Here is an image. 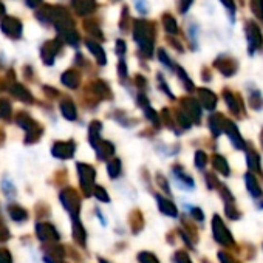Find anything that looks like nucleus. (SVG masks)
Returning a JSON list of instances; mask_svg holds the SVG:
<instances>
[{
    "instance_id": "nucleus-5",
    "label": "nucleus",
    "mask_w": 263,
    "mask_h": 263,
    "mask_svg": "<svg viewBox=\"0 0 263 263\" xmlns=\"http://www.w3.org/2000/svg\"><path fill=\"white\" fill-rule=\"evenodd\" d=\"M223 99H224L228 108L231 110V113L235 118H243L245 116V105H243V101H241L240 95L231 91L229 88H224L223 90Z\"/></svg>"
},
{
    "instance_id": "nucleus-10",
    "label": "nucleus",
    "mask_w": 263,
    "mask_h": 263,
    "mask_svg": "<svg viewBox=\"0 0 263 263\" xmlns=\"http://www.w3.org/2000/svg\"><path fill=\"white\" fill-rule=\"evenodd\" d=\"M198 95H200V101H201V104L208 108V110H214L215 107H217V96H215V93H212L211 90H208V88H200L198 90Z\"/></svg>"
},
{
    "instance_id": "nucleus-3",
    "label": "nucleus",
    "mask_w": 263,
    "mask_h": 263,
    "mask_svg": "<svg viewBox=\"0 0 263 263\" xmlns=\"http://www.w3.org/2000/svg\"><path fill=\"white\" fill-rule=\"evenodd\" d=\"M214 67L224 76V78H232L238 71V61L232 56L221 54L214 61Z\"/></svg>"
},
{
    "instance_id": "nucleus-6",
    "label": "nucleus",
    "mask_w": 263,
    "mask_h": 263,
    "mask_svg": "<svg viewBox=\"0 0 263 263\" xmlns=\"http://www.w3.org/2000/svg\"><path fill=\"white\" fill-rule=\"evenodd\" d=\"M245 183H246V189L249 192V195L254 198V200H260L263 197V189L257 180V177L251 172H246L245 174Z\"/></svg>"
},
{
    "instance_id": "nucleus-17",
    "label": "nucleus",
    "mask_w": 263,
    "mask_h": 263,
    "mask_svg": "<svg viewBox=\"0 0 263 263\" xmlns=\"http://www.w3.org/2000/svg\"><path fill=\"white\" fill-rule=\"evenodd\" d=\"M186 107H187V110L191 111V116H194L195 118V121H200V115H201V111H200V107H198V104L195 102V101H192V99H186Z\"/></svg>"
},
{
    "instance_id": "nucleus-22",
    "label": "nucleus",
    "mask_w": 263,
    "mask_h": 263,
    "mask_svg": "<svg viewBox=\"0 0 263 263\" xmlns=\"http://www.w3.org/2000/svg\"><path fill=\"white\" fill-rule=\"evenodd\" d=\"M192 215H194L198 221H203V218H204V215L201 214V211H200V209H197V208H195V209H192Z\"/></svg>"
},
{
    "instance_id": "nucleus-2",
    "label": "nucleus",
    "mask_w": 263,
    "mask_h": 263,
    "mask_svg": "<svg viewBox=\"0 0 263 263\" xmlns=\"http://www.w3.org/2000/svg\"><path fill=\"white\" fill-rule=\"evenodd\" d=\"M212 232H214L215 241L220 243L221 246H226V248L235 246V240L232 237V232L226 228L224 221L218 215H214V218H212Z\"/></svg>"
},
{
    "instance_id": "nucleus-16",
    "label": "nucleus",
    "mask_w": 263,
    "mask_h": 263,
    "mask_svg": "<svg viewBox=\"0 0 263 263\" xmlns=\"http://www.w3.org/2000/svg\"><path fill=\"white\" fill-rule=\"evenodd\" d=\"M224 211H226V217L231 218V220H238V218H241V212L238 211V208L235 206V203L224 204Z\"/></svg>"
},
{
    "instance_id": "nucleus-24",
    "label": "nucleus",
    "mask_w": 263,
    "mask_h": 263,
    "mask_svg": "<svg viewBox=\"0 0 263 263\" xmlns=\"http://www.w3.org/2000/svg\"><path fill=\"white\" fill-rule=\"evenodd\" d=\"M39 4H41V0H27V5L30 8H36V7H39Z\"/></svg>"
},
{
    "instance_id": "nucleus-25",
    "label": "nucleus",
    "mask_w": 263,
    "mask_h": 263,
    "mask_svg": "<svg viewBox=\"0 0 263 263\" xmlns=\"http://www.w3.org/2000/svg\"><path fill=\"white\" fill-rule=\"evenodd\" d=\"M4 11H5V10H4V5H2V4H0V16H2V14H4Z\"/></svg>"
},
{
    "instance_id": "nucleus-18",
    "label": "nucleus",
    "mask_w": 263,
    "mask_h": 263,
    "mask_svg": "<svg viewBox=\"0 0 263 263\" xmlns=\"http://www.w3.org/2000/svg\"><path fill=\"white\" fill-rule=\"evenodd\" d=\"M218 260H220V263H241L240 260L234 258L232 255H229L226 252H218Z\"/></svg>"
},
{
    "instance_id": "nucleus-13",
    "label": "nucleus",
    "mask_w": 263,
    "mask_h": 263,
    "mask_svg": "<svg viewBox=\"0 0 263 263\" xmlns=\"http://www.w3.org/2000/svg\"><path fill=\"white\" fill-rule=\"evenodd\" d=\"M249 8L255 19L263 22V0H249Z\"/></svg>"
},
{
    "instance_id": "nucleus-7",
    "label": "nucleus",
    "mask_w": 263,
    "mask_h": 263,
    "mask_svg": "<svg viewBox=\"0 0 263 263\" xmlns=\"http://www.w3.org/2000/svg\"><path fill=\"white\" fill-rule=\"evenodd\" d=\"M246 163H248V169L251 174H260L261 175V161H260V155L251 147V144H248L246 151Z\"/></svg>"
},
{
    "instance_id": "nucleus-1",
    "label": "nucleus",
    "mask_w": 263,
    "mask_h": 263,
    "mask_svg": "<svg viewBox=\"0 0 263 263\" xmlns=\"http://www.w3.org/2000/svg\"><path fill=\"white\" fill-rule=\"evenodd\" d=\"M245 36L248 42V54L254 56L258 50L263 48V34L260 27L254 21L245 22Z\"/></svg>"
},
{
    "instance_id": "nucleus-15",
    "label": "nucleus",
    "mask_w": 263,
    "mask_h": 263,
    "mask_svg": "<svg viewBox=\"0 0 263 263\" xmlns=\"http://www.w3.org/2000/svg\"><path fill=\"white\" fill-rule=\"evenodd\" d=\"M220 2H221V4H223V7L226 8L231 24H234V22H235V14H237L235 2H234V0H220Z\"/></svg>"
},
{
    "instance_id": "nucleus-11",
    "label": "nucleus",
    "mask_w": 263,
    "mask_h": 263,
    "mask_svg": "<svg viewBox=\"0 0 263 263\" xmlns=\"http://www.w3.org/2000/svg\"><path fill=\"white\" fill-rule=\"evenodd\" d=\"M224 122H226V118H224L221 113H215V115L211 116L209 124H211V130H212L214 137H220V135L223 134V130H224Z\"/></svg>"
},
{
    "instance_id": "nucleus-26",
    "label": "nucleus",
    "mask_w": 263,
    "mask_h": 263,
    "mask_svg": "<svg viewBox=\"0 0 263 263\" xmlns=\"http://www.w3.org/2000/svg\"><path fill=\"white\" fill-rule=\"evenodd\" d=\"M260 143H261V147H263V130H261V134H260Z\"/></svg>"
},
{
    "instance_id": "nucleus-9",
    "label": "nucleus",
    "mask_w": 263,
    "mask_h": 263,
    "mask_svg": "<svg viewBox=\"0 0 263 263\" xmlns=\"http://www.w3.org/2000/svg\"><path fill=\"white\" fill-rule=\"evenodd\" d=\"M2 30L7 33V34H10V36H21V33H22V25H21V22L17 21V19H4L2 21Z\"/></svg>"
},
{
    "instance_id": "nucleus-20",
    "label": "nucleus",
    "mask_w": 263,
    "mask_h": 263,
    "mask_svg": "<svg viewBox=\"0 0 263 263\" xmlns=\"http://www.w3.org/2000/svg\"><path fill=\"white\" fill-rule=\"evenodd\" d=\"M192 2H194V0H180V13L186 14L189 11L191 5H192Z\"/></svg>"
},
{
    "instance_id": "nucleus-14",
    "label": "nucleus",
    "mask_w": 263,
    "mask_h": 263,
    "mask_svg": "<svg viewBox=\"0 0 263 263\" xmlns=\"http://www.w3.org/2000/svg\"><path fill=\"white\" fill-rule=\"evenodd\" d=\"M163 24H164V30H166L169 34H177V33H178L177 22H175V19H174L171 14H164V16H163Z\"/></svg>"
},
{
    "instance_id": "nucleus-21",
    "label": "nucleus",
    "mask_w": 263,
    "mask_h": 263,
    "mask_svg": "<svg viewBox=\"0 0 263 263\" xmlns=\"http://www.w3.org/2000/svg\"><path fill=\"white\" fill-rule=\"evenodd\" d=\"M160 59H161V61H163V62H164L166 65H169V67H172V62H171V59H169V58L166 56V53H164L163 50L160 51Z\"/></svg>"
},
{
    "instance_id": "nucleus-19",
    "label": "nucleus",
    "mask_w": 263,
    "mask_h": 263,
    "mask_svg": "<svg viewBox=\"0 0 263 263\" xmlns=\"http://www.w3.org/2000/svg\"><path fill=\"white\" fill-rule=\"evenodd\" d=\"M206 164H208V157H206V154L198 152V154H197V166H198L200 169H203Z\"/></svg>"
},
{
    "instance_id": "nucleus-12",
    "label": "nucleus",
    "mask_w": 263,
    "mask_h": 263,
    "mask_svg": "<svg viewBox=\"0 0 263 263\" xmlns=\"http://www.w3.org/2000/svg\"><path fill=\"white\" fill-rule=\"evenodd\" d=\"M212 164H214L215 171H218L221 175H224V177H229L231 175V167H229V164H228V161H226L224 157L214 155L212 157Z\"/></svg>"
},
{
    "instance_id": "nucleus-8",
    "label": "nucleus",
    "mask_w": 263,
    "mask_h": 263,
    "mask_svg": "<svg viewBox=\"0 0 263 263\" xmlns=\"http://www.w3.org/2000/svg\"><path fill=\"white\" fill-rule=\"evenodd\" d=\"M248 102H249V107L252 110H257L258 111V110L263 108V95L254 85H249L248 87Z\"/></svg>"
},
{
    "instance_id": "nucleus-23",
    "label": "nucleus",
    "mask_w": 263,
    "mask_h": 263,
    "mask_svg": "<svg viewBox=\"0 0 263 263\" xmlns=\"http://www.w3.org/2000/svg\"><path fill=\"white\" fill-rule=\"evenodd\" d=\"M178 263H191V260L186 254H178Z\"/></svg>"
},
{
    "instance_id": "nucleus-4",
    "label": "nucleus",
    "mask_w": 263,
    "mask_h": 263,
    "mask_svg": "<svg viewBox=\"0 0 263 263\" xmlns=\"http://www.w3.org/2000/svg\"><path fill=\"white\" fill-rule=\"evenodd\" d=\"M223 132H226V135L229 137V141L232 143V146H234L237 151H241V152L246 151L248 143L243 140V137H241V134H240V130H238V127H237V124H235L234 121L226 119V122H224V130H223Z\"/></svg>"
}]
</instances>
